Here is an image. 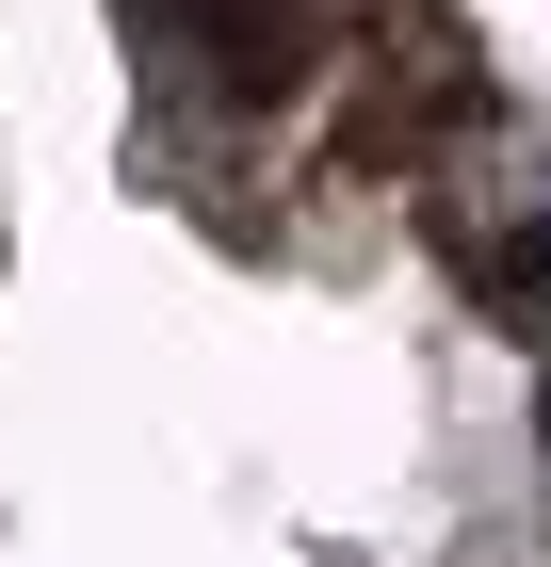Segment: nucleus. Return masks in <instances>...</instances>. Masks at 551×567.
Instances as JSON below:
<instances>
[{
  "label": "nucleus",
  "mask_w": 551,
  "mask_h": 567,
  "mask_svg": "<svg viewBox=\"0 0 551 567\" xmlns=\"http://www.w3.org/2000/svg\"><path fill=\"white\" fill-rule=\"evenodd\" d=\"M163 33H195V65H212L227 97H293L308 82V33H325V0H146Z\"/></svg>",
  "instance_id": "obj_1"
}]
</instances>
